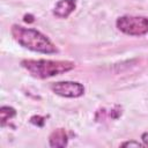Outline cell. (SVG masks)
I'll list each match as a JSON object with an SVG mask.
<instances>
[{
	"instance_id": "obj_1",
	"label": "cell",
	"mask_w": 148,
	"mask_h": 148,
	"mask_svg": "<svg viewBox=\"0 0 148 148\" xmlns=\"http://www.w3.org/2000/svg\"><path fill=\"white\" fill-rule=\"evenodd\" d=\"M10 34L21 46L32 52L44 54H54L58 52V49L53 42L46 35L36 29L13 24L10 28Z\"/></svg>"
},
{
	"instance_id": "obj_2",
	"label": "cell",
	"mask_w": 148,
	"mask_h": 148,
	"mask_svg": "<svg viewBox=\"0 0 148 148\" xmlns=\"http://www.w3.org/2000/svg\"><path fill=\"white\" fill-rule=\"evenodd\" d=\"M21 66L35 79L44 80L60 74H65L74 69L75 64L68 60H50V59H24Z\"/></svg>"
},
{
	"instance_id": "obj_3",
	"label": "cell",
	"mask_w": 148,
	"mask_h": 148,
	"mask_svg": "<svg viewBox=\"0 0 148 148\" xmlns=\"http://www.w3.org/2000/svg\"><path fill=\"white\" fill-rule=\"evenodd\" d=\"M117 29L128 36H143L148 34V17L136 15H124L116 21Z\"/></svg>"
},
{
	"instance_id": "obj_4",
	"label": "cell",
	"mask_w": 148,
	"mask_h": 148,
	"mask_svg": "<svg viewBox=\"0 0 148 148\" xmlns=\"http://www.w3.org/2000/svg\"><path fill=\"white\" fill-rule=\"evenodd\" d=\"M51 90L61 97L79 98L84 94V87L76 81H59L51 84Z\"/></svg>"
},
{
	"instance_id": "obj_5",
	"label": "cell",
	"mask_w": 148,
	"mask_h": 148,
	"mask_svg": "<svg viewBox=\"0 0 148 148\" xmlns=\"http://www.w3.org/2000/svg\"><path fill=\"white\" fill-rule=\"evenodd\" d=\"M75 8L76 0H59L53 8V15L58 18H67Z\"/></svg>"
},
{
	"instance_id": "obj_6",
	"label": "cell",
	"mask_w": 148,
	"mask_h": 148,
	"mask_svg": "<svg viewBox=\"0 0 148 148\" xmlns=\"http://www.w3.org/2000/svg\"><path fill=\"white\" fill-rule=\"evenodd\" d=\"M49 143L51 147L54 148H62L66 147L68 143V135L64 128L54 130L49 136Z\"/></svg>"
},
{
	"instance_id": "obj_7",
	"label": "cell",
	"mask_w": 148,
	"mask_h": 148,
	"mask_svg": "<svg viewBox=\"0 0 148 148\" xmlns=\"http://www.w3.org/2000/svg\"><path fill=\"white\" fill-rule=\"evenodd\" d=\"M16 116V110L12 106H1L0 108V120L1 126H5L12 118Z\"/></svg>"
},
{
	"instance_id": "obj_8",
	"label": "cell",
	"mask_w": 148,
	"mask_h": 148,
	"mask_svg": "<svg viewBox=\"0 0 148 148\" xmlns=\"http://www.w3.org/2000/svg\"><path fill=\"white\" fill-rule=\"evenodd\" d=\"M30 123L34 124V125H36V126H38V127H42V126H44V124H45V117H42V116H39V114L32 116V117L30 118Z\"/></svg>"
},
{
	"instance_id": "obj_9",
	"label": "cell",
	"mask_w": 148,
	"mask_h": 148,
	"mask_svg": "<svg viewBox=\"0 0 148 148\" xmlns=\"http://www.w3.org/2000/svg\"><path fill=\"white\" fill-rule=\"evenodd\" d=\"M120 146H123V147H131V146H134V147H141L142 145L141 143H139V142H136V141H127V142H123Z\"/></svg>"
},
{
	"instance_id": "obj_10",
	"label": "cell",
	"mask_w": 148,
	"mask_h": 148,
	"mask_svg": "<svg viewBox=\"0 0 148 148\" xmlns=\"http://www.w3.org/2000/svg\"><path fill=\"white\" fill-rule=\"evenodd\" d=\"M141 140H142V142H143L145 146H148V131L145 132V133H142V135H141Z\"/></svg>"
},
{
	"instance_id": "obj_11",
	"label": "cell",
	"mask_w": 148,
	"mask_h": 148,
	"mask_svg": "<svg viewBox=\"0 0 148 148\" xmlns=\"http://www.w3.org/2000/svg\"><path fill=\"white\" fill-rule=\"evenodd\" d=\"M24 22H27V23H31V22H34L35 20H34V16L32 15H30V14H27V15H24Z\"/></svg>"
}]
</instances>
